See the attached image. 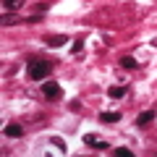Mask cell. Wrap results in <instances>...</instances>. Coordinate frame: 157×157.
Wrapping results in <instances>:
<instances>
[{
  "mask_svg": "<svg viewBox=\"0 0 157 157\" xmlns=\"http://www.w3.org/2000/svg\"><path fill=\"white\" fill-rule=\"evenodd\" d=\"M121 66H123V68H128V71H131V68H136L139 63H136V60H134L131 55H126V58H121Z\"/></svg>",
  "mask_w": 157,
  "mask_h": 157,
  "instance_id": "30bf717a",
  "label": "cell"
},
{
  "mask_svg": "<svg viewBox=\"0 0 157 157\" xmlns=\"http://www.w3.org/2000/svg\"><path fill=\"white\" fill-rule=\"evenodd\" d=\"M3 134H6L8 139H18V136H24V128L18 123H8L6 128H3Z\"/></svg>",
  "mask_w": 157,
  "mask_h": 157,
  "instance_id": "277c9868",
  "label": "cell"
},
{
  "mask_svg": "<svg viewBox=\"0 0 157 157\" xmlns=\"http://www.w3.org/2000/svg\"><path fill=\"white\" fill-rule=\"evenodd\" d=\"M50 6H52V0H45V3H37V6H34V11H37V13H45Z\"/></svg>",
  "mask_w": 157,
  "mask_h": 157,
  "instance_id": "8fae6325",
  "label": "cell"
},
{
  "mask_svg": "<svg viewBox=\"0 0 157 157\" xmlns=\"http://www.w3.org/2000/svg\"><path fill=\"white\" fill-rule=\"evenodd\" d=\"M3 6H6V11H18V8L24 6V0H3Z\"/></svg>",
  "mask_w": 157,
  "mask_h": 157,
  "instance_id": "ba28073f",
  "label": "cell"
},
{
  "mask_svg": "<svg viewBox=\"0 0 157 157\" xmlns=\"http://www.w3.org/2000/svg\"><path fill=\"white\" fill-rule=\"evenodd\" d=\"M126 94V86H110L107 89V97H113V100H118V97Z\"/></svg>",
  "mask_w": 157,
  "mask_h": 157,
  "instance_id": "9c48e42d",
  "label": "cell"
},
{
  "mask_svg": "<svg viewBox=\"0 0 157 157\" xmlns=\"http://www.w3.org/2000/svg\"><path fill=\"white\" fill-rule=\"evenodd\" d=\"M0 24H3V26H11V24H16V16H13V13H6Z\"/></svg>",
  "mask_w": 157,
  "mask_h": 157,
  "instance_id": "7c38bea8",
  "label": "cell"
},
{
  "mask_svg": "<svg viewBox=\"0 0 157 157\" xmlns=\"http://www.w3.org/2000/svg\"><path fill=\"white\" fill-rule=\"evenodd\" d=\"M115 155L118 157H131V149H126V147H115Z\"/></svg>",
  "mask_w": 157,
  "mask_h": 157,
  "instance_id": "4fadbf2b",
  "label": "cell"
},
{
  "mask_svg": "<svg viewBox=\"0 0 157 157\" xmlns=\"http://www.w3.org/2000/svg\"><path fill=\"white\" fill-rule=\"evenodd\" d=\"M84 144H89L92 149H97V152H102V149H107V147H110V144H107V141L97 139L94 134H86V136H84Z\"/></svg>",
  "mask_w": 157,
  "mask_h": 157,
  "instance_id": "3957f363",
  "label": "cell"
},
{
  "mask_svg": "<svg viewBox=\"0 0 157 157\" xmlns=\"http://www.w3.org/2000/svg\"><path fill=\"white\" fill-rule=\"evenodd\" d=\"M66 42H68L66 34H55V37H47V39H45V45H47V47H63Z\"/></svg>",
  "mask_w": 157,
  "mask_h": 157,
  "instance_id": "5b68a950",
  "label": "cell"
},
{
  "mask_svg": "<svg viewBox=\"0 0 157 157\" xmlns=\"http://www.w3.org/2000/svg\"><path fill=\"white\" fill-rule=\"evenodd\" d=\"M42 94H45L47 100H58V97L63 94V89H60V84H55V81H45V84H42Z\"/></svg>",
  "mask_w": 157,
  "mask_h": 157,
  "instance_id": "7a4b0ae2",
  "label": "cell"
},
{
  "mask_svg": "<svg viewBox=\"0 0 157 157\" xmlns=\"http://www.w3.org/2000/svg\"><path fill=\"white\" fill-rule=\"evenodd\" d=\"M50 71H52V63H47V60H34L26 66V73L32 81H45L50 76Z\"/></svg>",
  "mask_w": 157,
  "mask_h": 157,
  "instance_id": "6da1fadb",
  "label": "cell"
},
{
  "mask_svg": "<svg viewBox=\"0 0 157 157\" xmlns=\"http://www.w3.org/2000/svg\"><path fill=\"white\" fill-rule=\"evenodd\" d=\"M152 121H155V113L147 110V113H141V115L136 118V126H147V123H152Z\"/></svg>",
  "mask_w": 157,
  "mask_h": 157,
  "instance_id": "52a82bcc",
  "label": "cell"
},
{
  "mask_svg": "<svg viewBox=\"0 0 157 157\" xmlns=\"http://www.w3.org/2000/svg\"><path fill=\"white\" fill-rule=\"evenodd\" d=\"M52 144H55L60 152H66V144H63V139H58V136H55V139H52Z\"/></svg>",
  "mask_w": 157,
  "mask_h": 157,
  "instance_id": "5bb4252c",
  "label": "cell"
},
{
  "mask_svg": "<svg viewBox=\"0 0 157 157\" xmlns=\"http://www.w3.org/2000/svg\"><path fill=\"white\" fill-rule=\"evenodd\" d=\"M100 121H102V123H118V121H121V113H102V115H100Z\"/></svg>",
  "mask_w": 157,
  "mask_h": 157,
  "instance_id": "8992f818",
  "label": "cell"
},
{
  "mask_svg": "<svg viewBox=\"0 0 157 157\" xmlns=\"http://www.w3.org/2000/svg\"><path fill=\"white\" fill-rule=\"evenodd\" d=\"M81 47H84V39H76L73 42V52H81Z\"/></svg>",
  "mask_w": 157,
  "mask_h": 157,
  "instance_id": "9a60e30c",
  "label": "cell"
}]
</instances>
